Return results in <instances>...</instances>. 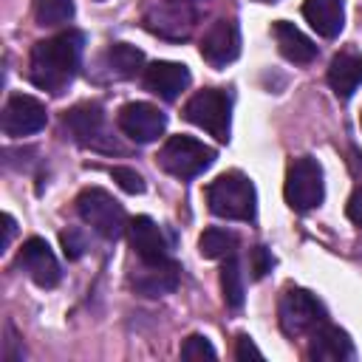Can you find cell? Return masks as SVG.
<instances>
[{"mask_svg":"<svg viewBox=\"0 0 362 362\" xmlns=\"http://www.w3.org/2000/svg\"><path fill=\"white\" fill-rule=\"evenodd\" d=\"M305 354L314 362H342V359H354V345L342 328L322 322L311 331V342Z\"/></svg>","mask_w":362,"mask_h":362,"instance_id":"obj_15","label":"cell"},{"mask_svg":"<svg viewBox=\"0 0 362 362\" xmlns=\"http://www.w3.org/2000/svg\"><path fill=\"white\" fill-rule=\"evenodd\" d=\"M184 119L192 122L195 127L206 130L218 141H229V119L232 116H229V99L223 90L204 88L195 96H189V102L184 105Z\"/></svg>","mask_w":362,"mask_h":362,"instance_id":"obj_6","label":"cell"},{"mask_svg":"<svg viewBox=\"0 0 362 362\" xmlns=\"http://www.w3.org/2000/svg\"><path fill=\"white\" fill-rule=\"evenodd\" d=\"M62 124L74 136V141H79L85 147H99L105 139V113H102V105H96V102H82V105L71 107L65 113Z\"/></svg>","mask_w":362,"mask_h":362,"instance_id":"obj_14","label":"cell"},{"mask_svg":"<svg viewBox=\"0 0 362 362\" xmlns=\"http://www.w3.org/2000/svg\"><path fill=\"white\" fill-rule=\"evenodd\" d=\"M283 195H286V204H288L294 212H308V209L320 206V204H322V195H325L320 161L311 158V156L294 158V161L288 164V173H286Z\"/></svg>","mask_w":362,"mask_h":362,"instance_id":"obj_4","label":"cell"},{"mask_svg":"<svg viewBox=\"0 0 362 362\" xmlns=\"http://www.w3.org/2000/svg\"><path fill=\"white\" fill-rule=\"evenodd\" d=\"M260 3H272V0H260Z\"/></svg>","mask_w":362,"mask_h":362,"instance_id":"obj_32","label":"cell"},{"mask_svg":"<svg viewBox=\"0 0 362 362\" xmlns=\"http://www.w3.org/2000/svg\"><path fill=\"white\" fill-rule=\"evenodd\" d=\"M277 317H280V328L288 337H300V334H311L317 325L325 322V308L311 291L286 288L277 305Z\"/></svg>","mask_w":362,"mask_h":362,"instance_id":"obj_7","label":"cell"},{"mask_svg":"<svg viewBox=\"0 0 362 362\" xmlns=\"http://www.w3.org/2000/svg\"><path fill=\"white\" fill-rule=\"evenodd\" d=\"M215 161V150L192 136H170L158 150V164L175 178H195Z\"/></svg>","mask_w":362,"mask_h":362,"instance_id":"obj_5","label":"cell"},{"mask_svg":"<svg viewBox=\"0 0 362 362\" xmlns=\"http://www.w3.org/2000/svg\"><path fill=\"white\" fill-rule=\"evenodd\" d=\"M195 25V6L192 0H158L144 14V28L150 34L167 37V40H184L189 37Z\"/></svg>","mask_w":362,"mask_h":362,"instance_id":"obj_8","label":"cell"},{"mask_svg":"<svg viewBox=\"0 0 362 362\" xmlns=\"http://www.w3.org/2000/svg\"><path fill=\"white\" fill-rule=\"evenodd\" d=\"M345 212H348V218L362 229V184L351 192V198H348V206H345Z\"/></svg>","mask_w":362,"mask_h":362,"instance_id":"obj_29","label":"cell"},{"mask_svg":"<svg viewBox=\"0 0 362 362\" xmlns=\"http://www.w3.org/2000/svg\"><path fill=\"white\" fill-rule=\"evenodd\" d=\"M85 37L82 31H62L57 37L40 40L28 57V76L37 88L48 93H62L68 82L76 76L82 62Z\"/></svg>","mask_w":362,"mask_h":362,"instance_id":"obj_1","label":"cell"},{"mask_svg":"<svg viewBox=\"0 0 362 362\" xmlns=\"http://www.w3.org/2000/svg\"><path fill=\"white\" fill-rule=\"evenodd\" d=\"M11 238H14V218L11 215H3V249H8Z\"/></svg>","mask_w":362,"mask_h":362,"instance_id":"obj_31","label":"cell"},{"mask_svg":"<svg viewBox=\"0 0 362 362\" xmlns=\"http://www.w3.org/2000/svg\"><path fill=\"white\" fill-rule=\"evenodd\" d=\"M235 359H263V354H260V348L246 337V334H240L238 339H235Z\"/></svg>","mask_w":362,"mask_h":362,"instance_id":"obj_27","label":"cell"},{"mask_svg":"<svg viewBox=\"0 0 362 362\" xmlns=\"http://www.w3.org/2000/svg\"><path fill=\"white\" fill-rule=\"evenodd\" d=\"M272 263H274V260H272V255H269L263 246H255V249H252V274H255V277H263V274L272 269Z\"/></svg>","mask_w":362,"mask_h":362,"instance_id":"obj_28","label":"cell"},{"mask_svg":"<svg viewBox=\"0 0 362 362\" xmlns=\"http://www.w3.org/2000/svg\"><path fill=\"white\" fill-rule=\"evenodd\" d=\"M272 37H274V42H277V51H280L288 62H294V65H308V62L317 57V45H314L297 25H291V23H286V20H277V23L272 25Z\"/></svg>","mask_w":362,"mask_h":362,"instance_id":"obj_18","label":"cell"},{"mask_svg":"<svg viewBox=\"0 0 362 362\" xmlns=\"http://www.w3.org/2000/svg\"><path fill=\"white\" fill-rule=\"evenodd\" d=\"M74 17V0H34V20L40 25H62Z\"/></svg>","mask_w":362,"mask_h":362,"instance_id":"obj_24","label":"cell"},{"mask_svg":"<svg viewBox=\"0 0 362 362\" xmlns=\"http://www.w3.org/2000/svg\"><path fill=\"white\" fill-rule=\"evenodd\" d=\"M127 238H130V246L133 252L139 255V260H164L167 257V238L161 232V226L147 218V215H136L130 223H127Z\"/></svg>","mask_w":362,"mask_h":362,"instance_id":"obj_16","label":"cell"},{"mask_svg":"<svg viewBox=\"0 0 362 362\" xmlns=\"http://www.w3.org/2000/svg\"><path fill=\"white\" fill-rule=\"evenodd\" d=\"M110 175H113V181H116L124 192H130V195H141V192H144V178H141L136 170H130V167H113Z\"/></svg>","mask_w":362,"mask_h":362,"instance_id":"obj_26","label":"cell"},{"mask_svg":"<svg viewBox=\"0 0 362 362\" xmlns=\"http://www.w3.org/2000/svg\"><path fill=\"white\" fill-rule=\"evenodd\" d=\"M48 122L45 105L28 93H11L6 107H3V133L6 136H31L37 130H42Z\"/></svg>","mask_w":362,"mask_h":362,"instance_id":"obj_10","label":"cell"},{"mask_svg":"<svg viewBox=\"0 0 362 362\" xmlns=\"http://www.w3.org/2000/svg\"><path fill=\"white\" fill-rule=\"evenodd\" d=\"M235 246H238V238L232 232H226V229H218V226L204 229V235L198 238V249L209 260H221V257L235 255Z\"/></svg>","mask_w":362,"mask_h":362,"instance_id":"obj_22","label":"cell"},{"mask_svg":"<svg viewBox=\"0 0 362 362\" xmlns=\"http://www.w3.org/2000/svg\"><path fill=\"white\" fill-rule=\"evenodd\" d=\"M189 85V71L181 62H153L144 68V88L167 102H173Z\"/></svg>","mask_w":362,"mask_h":362,"instance_id":"obj_17","label":"cell"},{"mask_svg":"<svg viewBox=\"0 0 362 362\" xmlns=\"http://www.w3.org/2000/svg\"><path fill=\"white\" fill-rule=\"evenodd\" d=\"M62 246H65V255H71V257H79L85 249V243L79 240L76 232H62Z\"/></svg>","mask_w":362,"mask_h":362,"instance_id":"obj_30","label":"cell"},{"mask_svg":"<svg viewBox=\"0 0 362 362\" xmlns=\"http://www.w3.org/2000/svg\"><path fill=\"white\" fill-rule=\"evenodd\" d=\"M359 122H362V119H359Z\"/></svg>","mask_w":362,"mask_h":362,"instance_id":"obj_33","label":"cell"},{"mask_svg":"<svg viewBox=\"0 0 362 362\" xmlns=\"http://www.w3.org/2000/svg\"><path fill=\"white\" fill-rule=\"evenodd\" d=\"M328 85L339 99H351L354 90L362 85V54L354 51L337 54L328 68Z\"/></svg>","mask_w":362,"mask_h":362,"instance_id":"obj_20","label":"cell"},{"mask_svg":"<svg viewBox=\"0 0 362 362\" xmlns=\"http://www.w3.org/2000/svg\"><path fill=\"white\" fill-rule=\"evenodd\" d=\"M17 266H20L40 288H54V286L59 283V277H62L59 263H57L51 246H48L42 238H28V240L20 246Z\"/></svg>","mask_w":362,"mask_h":362,"instance_id":"obj_11","label":"cell"},{"mask_svg":"<svg viewBox=\"0 0 362 362\" xmlns=\"http://www.w3.org/2000/svg\"><path fill=\"white\" fill-rule=\"evenodd\" d=\"M303 17L320 37L334 40L345 25V6L342 0H305Z\"/></svg>","mask_w":362,"mask_h":362,"instance_id":"obj_19","label":"cell"},{"mask_svg":"<svg viewBox=\"0 0 362 362\" xmlns=\"http://www.w3.org/2000/svg\"><path fill=\"white\" fill-rule=\"evenodd\" d=\"M102 62H105V68H107L110 76H116V79H130V76H136V74L141 71L144 54H141L136 45L116 42V45H110V48L105 51Z\"/></svg>","mask_w":362,"mask_h":362,"instance_id":"obj_21","label":"cell"},{"mask_svg":"<svg viewBox=\"0 0 362 362\" xmlns=\"http://www.w3.org/2000/svg\"><path fill=\"white\" fill-rule=\"evenodd\" d=\"M221 291L229 308H240L243 305V272L235 255L226 257V263L221 266Z\"/></svg>","mask_w":362,"mask_h":362,"instance_id":"obj_23","label":"cell"},{"mask_svg":"<svg viewBox=\"0 0 362 362\" xmlns=\"http://www.w3.org/2000/svg\"><path fill=\"white\" fill-rule=\"evenodd\" d=\"M130 286L144 297H164V294L175 291V286H178V266L170 257L141 260V266L133 269V274H130Z\"/></svg>","mask_w":362,"mask_h":362,"instance_id":"obj_13","label":"cell"},{"mask_svg":"<svg viewBox=\"0 0 362 362\" xmlns=\"http://www.w3.org/2000/svg\"><path fill=\"white\" fill-rule=\"evenodd\" d=\"M116 122H119V130L127 139L139 141V144L156 141L164 133V127H167V116L156 105H150V102H127L119 110Z\"/></svg>","mask_w":362,"mask_h":362,"instance_id":"obj_9","label":"cell"},{"mask_svg":"<svg viewBox=\"0 0 362 362\" xmlns=\"http://www.w3.org/2000/svg\"><path fill=\"white\" fill-rule=\"evenodd\" d=\"M76 212L96 235H102L107 240H116L127 229V215H124L122 204L102 187L82 189L76 198Z\"/></svg>","mask_w":362,"mask_h":362,"instance_id":"obj_3","label":"cell"},{"mask_svg":"<svg viewBox=\"0 0 362 362\" xmlns=\"http://www.w3.org/2000/svg\"><path fill=\"white\" fill-rule=\"evenodd\" d=\"M206 204L212 209V215L218 218H229V221H252L255 218V206H257V195L252 181L232 170L218 175L209 187H206Z\"/></svg>","mask_w":362,"mask_h":362,"instance_id":"obj_2","label":"cell"},{"mask_svg":"<svg viewBox=\"0 0 362 362\" xmlns=\"http://www.w3.org/2000/svg\"><path fill=\"white\" fill-rule=\"evenodd\" d=\"M181 356H184V359H215L218 351L212 348V342H209L206 337L192 334V337L184 339V345H181Z\"/></svg>","mask_w":362,"mask_h":362,"instance_id":"obj_25","label":"cell"},{"mask_svg":"<svg viewBox=\"0 0 362 362\" xmlns=\"http://www.w3.org/2000/svg\"><path fill=\"white\" fill-rule=\"evenodd\" d=\"M240 54V31L235 20H215L201 40V57L212 68H223L235 62Z\"/></svg>","mask_w":362,"mask_h":362,"instance_id":"obj_12","label":"cell"}]
</instances>
